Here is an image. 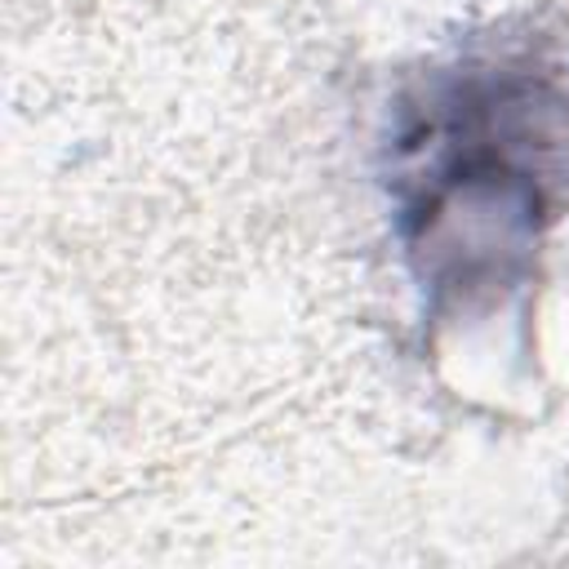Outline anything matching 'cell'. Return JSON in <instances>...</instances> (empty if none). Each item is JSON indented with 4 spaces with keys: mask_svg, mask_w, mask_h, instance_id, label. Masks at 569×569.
Returning <instances> with one entry per match:
<instances>
[{
    "mask_svg": "<svg viewBox=\"0 0 569 569\" xmlns=\"http://www.w3.org/2000/svg\"><path fill=\"white\" fill-rule=\"evenodd\" d=\"M569 142V93L525 62L440 76L396 138L409 253L431 284H493L538 240Z\"/></svg>",
    "mask_w": 569,
    "mask_h": 569,
    "instance_id": "cell-1",
    "label": "cell"
}]
</instances>
